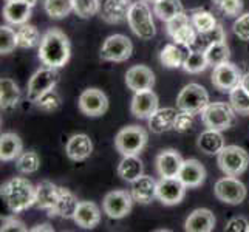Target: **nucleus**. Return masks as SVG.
I'll use <instances>...</instances> for the list:
<instances>
[{
    "instance_id": "nucleus-1",
    "label": "nucleus",
    "mask_w": 249,
    "mask_h": 232,
    "mask_svg": "<svg viewBox=\"0 0 249 232\" xmlns=\"http://www.w3.org/2000/svg\"><path fill=\"white\" fill-rule=\"evenodd\" d=\"M70 40H68L67 34L61 30L53 28L42 36L39 45V59L47 67L61 68L70 61Z\"/></svg>"
},
{
    "instance_id": "nucleus-2",
    "label": "nucleus",
    "mask_w": 249,
    "mask_h": 232,
    "mask_svg": "<svg viewBox=\"0 0 249 232\" xmlns=\"http://www.w3.org/2000/svg\"><path fill=\"white\" fill-rule=\"evenodd\" d=\"M2 196L11 212L19 214L36 203V187L27 178L14 177L2 186Z\"/></svg>"
},
{
    "instance_id": "nucleus-3",
    "label": "nucleus",
    "mask_w": 249,
    "mask_h": 232,
    "mask_svg": "<svg viewBox=\"0 0 249 232\" xmlns=\"http://www.w3.org/2000/svg\"><path fill=\"white\" fill-rule=\"evenodd\" d=\"M128 27L130 30L142 40H150L152 37H155L157 30L155 23L152 19V11L147 5V2L140 0V2H133L130 6L127 17Z\"/></svg>"
},
{
    "instance_id": "nucleus-4",
    "label": "nucleus",
    "mask_w": 249,
    "mask_h": 232,
    "mask_svg": "<svg viewBox=\"0 0 249 232\" xmlns=\"http://www.w3.org/2000/svg\"><path fill=\"white\" fill-rule=\"evenodd\" d=\"M201 121L208 128L223 132L234 125L235 111L226 102H209L201 111Z\"/></svg>"
},
{
    "instance_id": "nucleus-5",
    "label": "nucleus",
    "mask_w": 249,
    "mask_h": 232,
    "mask_svg": "<svg viewBox=\"0 0 249 232\" xmlns=\"http://www.w3.org/2000/svg\"><path fill=\"white\" fill-rule=\"evenodd\" d=\"M147 144V132L140 125H128L118 132L115 138L116 150L127 157V155H138Z\"/></svg>"
},
{
    "instance_id": "nucleus-6",
    "label": "nucleus",
    "mask_w": 249,
    "mask_h": 232,
    "mask_svg": "<svg viewBox=\"0 0 249 232\" xmlns=\"http://www.w3.org/2000/svg\"><path fill=\"white\" fill-rule=\"evenodd\" d=\"M218 166L225 175L238 177L249 166V155L238 145H225L218 153Z\"/></svg>"
},
{
    "instance_id": "nucleus-7",
    "label": "nucleus",
    "mask_w": 249,
    "mask_h": 232,
    "mask_svg": "<svg viewBox=\"0 0 249 232\" xmlns=\"http://www.w3.org/2000/svg\"><path fill=\"white\" fill-rule=\"evenodd\" d=\"M166 30L175 44L181 45L184 48H194L196 34L198 33H196L189 14L181 13L177 17H174L172 20L166 22Z\"/></svg>"
},
{
    "instance_id": "nucleus-8",
    "label": "nucleus",
    "mask_w": 249,
    "mask_h": 232,
    "mask_svg": "<svg viewBox=\"0 0 249 232\" xmlns=\"http://www.w3.org/2000/svg\"><path fill=\"white\" fill-rule=\"evenodd\" d=\"M209 104V93L200 84H187L186 87L179 91L177 98V107L179 110L191 111L196 115L208 107Z\"/></svg>"
},
{
    "instance_id": "nucleus-9",
    "label": "nucleus",
    "mask_w": 249,
    "mask_h": 232,
    "mask_svg": "<svg viewBox=\"0 0 249 232\" xmlns=\"http://www.w3.org/2000/svg\"><path fill=\"white\" fill-rule=\"evenodd\" d=\"M133 53L130 39L124 34H111L101 47V57L108 62H124Z\"/></svg>"
},
{
    "instance_id": "nucleus-10",
    "label": "nucleus",
    "mask_w": 249,
    "mask_h": 232,
    "mask_svg": "<svg viewBox=\"0 0 249 232\" xmlns=\"http://www.w3.org/2000/svg\"><path fill=\"white\" fill-rule=\"evenodd\" d=\"M213 192H215V196L220 201L232 206L243 203L246 198V186L237 177L226 175L220 178L215 183Z\"/></svg>"
},
{
    "instance_id": "nucleus-11",
    "label": "nucleus",
    "mask_w": 249,
    "mask_h": 232,
    "mask_svg": "<svg viewBox=\"0 0 249 232\" xmlns=\"http://www.w3.org/2000/svg\"><path fill=\"white\" fill-rule=\"evenodd\" d=\"M57 81H59L57 68H51L47 65L44 68H39V70L31 76V79L28 82V99L34 102L44 93L53 90L56 87Z\"/></svg>"
},
{
    "instance_id": "nucleus-12",
    "label": "nucleus",
    "mask_w": 249,
    "mask_h": 232,
    "mask_svg": "<svg viewBox=\"0 0 249 232\" xmlns=\"http://www.w3.org/2000/svg\"><path fill=\"white\" fill-rule=\"evenodd\" d=\"M133 196L132 192L127 191H111L106 195L104 201H102V209L110 218H124L127 217L132 211L133 204Z\"/></svg>"
},
{
    "instance_id": "nucleus-13",
    "label": "nucleus",
    "mask_w": 249,
    "mask_h": 232,
    "mask_svg": "<svg viewBox=\"0 0 249 232\" xmlns=\"http://www.w3.org/2000/svg\"><path fill=\"white\" fill-rule=\"evenodd\" d=\"M242 71L238 67L231 62H223L217 67H213L212 71V84L217 90L223 93H231L242 82Z\"/></svg>"
},
{
    "instance_id": "nucleus-14",
    "label": "nucleus",
    "mask_w": 249,
    "mask_h": 232,
    "mask_svg": "<svg viewBox=\"0 0 249 232\" xmlns=\"http://www.w3.org/2000/svg\"><path fill=\"white\" fill-rule=\"evenodd\" d=\"M108 108V99L106 93L99 89H87L79 96V110L84 115L96 118L102 116Z\"/></svg>"
},
{
    "instance_id": "nucleus-15",
    "label": "nucleus",
    "mask_w": 249,
    "mask_h": 232,
    "mask_svg": "<svg viewBox=\"0 0 249 232\" xmlns=\"http://www.w3.org/2000/svg\"><path fill=\"white\" fill-rule=\"evenodd\" d=\"M186 186L178 177L161 178L157 186V198L166 206H175L181 203L186 195Z\"/></svg>"
},
{
    "instance_id": "nucleus-16",
    "label": "nucleus",
    "mask_w": 249,
    "mask_h": 232,
    "mask_svg": "<svg viewBox=\"0 0 249 232\" xmlns=\"http://www.w3.org/2000/svg\"><path fill=\"white\" fill-rule=\"evenodd\" d=\"M37 2L39 0H14V2H6L3 8L5 20L10 25H14V27L27 23L31 17L33 8L36 6Z\"/></svg>"
},
{
    "instance_id": "nucleus-17",
    "label": "nucleus",
    "mask_w": 249,
    "mask_h": 232,
    "mask_svg": "<svg viewBox=\"0 0 249 232\" xmlns=\"http://www.w3.org/2000/svg\"><path fill=\"white\" fill-rule=\"evenodd\" d=\"M158 110V96L152 89L135 91L132 98V113L140 119H149Z\"/></svg>"
},
{
    "instance_id": "nucleus-18",
    "label": "nucleus",
    "mask_w": 249,
    "mask_h": 232,
    "mask_svg": "<svg viewBox=\"0 0 249 232\" xmlns=\"http://www.w3.org/2000/svg\"><path fill=\"white\" fill-rule=\"evenodd\" d=\"M125 84L133 91L149 90L155 85V74L145 65H133L125 73Z\"/></svg>"
},
{
    "instance_id": "nucleus-19",
    "label": "nucleus",
    "mask_w": 249,
    "mask_h": 232,
    "mask_svg": "<svg viewBox=\"0 0 249 232\" xmlns=\"http://www.w3.org/2000/svg\"><path fill=\"white\" fill-rule=\"evenodd\" d=\"M183 158L177 150L167 149L162 150L157 157V170L161 178H175L178 177L183 166Z\"/></svg>"
},
{
    "instance_id": "nucleus-20",
    "label": "nucleus",
    "mask_w": 249,
    "mask_h": 232,
    "mask_svg": "<svg viewBox=\"0 0 249 232\" xmlns=\"http://www.w3.org/2000/svg\"><path fill=\"white\" fill-rule=\"evenodd\" d=\"M133 2L130 0H104L101 5V17L107 23H123L127 20Z\"/></svg>"
},
{
    "instance_id": "nucleus-21",
    "label": "nucleus",
    "mask_w": 249,
    "mask_h": 232,
    "mask_svg": "<svg viewBox=\"0 0 249 232\" xmlns=\"http://www.w3.org/2000/svg\"><path fill=\"white\" fill-rule=\"evenodd\" d=\"M178 178L181 179V183L187 187H198L204 183L206 179V169L198 160H184L181 170H179Z\"/></svg>"
},
{
    "instance_id": "nucleus-22",
    "label": "nucleus",
    "mask_w": 249,
    "mask_h": 232,
    "mask_svg": "<svg viewBox=\"0 0 249 232\" xmlns=\"http://www.w3.org/2000/svg\"><path fill=\"white\" fill-rule=\"evenodd\" d=\"M157 186L158 181H155L149 175H141L138 179L132 183V196L135 201L140 204H149L157 198Z\"/></svg>"
},
{
    "instance_id": "nucleus-23",
    "label": "nucleus",
    "mask_w": 249,
    "mask_h": 232,
    "mask_svg": "<svg viewBox=\"0 0 249 232\" xmlns=\"http://www.w3.org/2000/svg\"><path fill=\"white\" fill-rule=\"evenodd\" d=\"M73 220L76 225L84 229L96 228L101 221V211L98 208V204L93 201H79Z\"/></svg>"
},
{
    "instance_id": "nucleus-24",
    "label": "nucleus",
    "mask_w": 249,
    "mask_h": 232,
    "mask_svg": "<svg viewBox=\"0 0 249 232\" xmlns=\"http://www.w3.org/2000/svg\"><path fill=\"white\" fill-rule=\"evenodd\" d=\"M59 194H61V187L54 183L40 181L36 186V203H34V206L42 211L51 212L59 200Z\"/></svg>"
},
{
    "instance_id": "nucleus-25",
    "label": "nucleus",
    "mask_w": 249,
    "mask_h": 232,
    "mask_svg": "<svg viewBox=\"0 0 249 232\" xmlns=\"http://www.w3.org/2000/svg\"><path fill=\"white\" fill-rule=\"evenodd\" d=\"M65 152H67V157L71 161L87 160L93 152V143L90 140V136L84 133L73 135L65 145Z\"/></svg>"
},
{
    "instance_id": "nucleus-26",
    "label": "nucleus",
    "mask_w": 249,
    "mask_h": 232,
    "mask_svg": "<svg viewBox=\"0 0 249 232\" xmlns=\"http://www.w3.org/2000/svg\"><path fill=\"white\" fill-rule=\"evenodd\" d=\"M215 228V217L209 209H195L186 218L184 229L189 232H211Z\"/></svg>"
},
{
    "instance_id": "nucleus-27",
    "label": "nucleus",
    "mask_w": 249,
    "mask_h": 232,
    "mask_svg": "<svg viewBox=\"0 0 249 232\" xmlns=\"http://www.w3.org/2000/svg\"><path fill=\"white\" fill-rule=\"evenodd\" d=\"M177 115H178V111L172 107L158 108L155 113L149 118V128L157 135L174 130Z\"/></svg>"
},
{
    "instance_id": "nucleus-28",
    "label": "nucleus",
    "mask_w": 249,
    "mask_h": 232,
    "mask_svg": "<svg viewBox=\"0 0 249 232\" xmlns=\"http://www.w3.org/2000/svg\"><path fill=\"white\" fill-rule=\"evenodd\" d=\"M78 204H79V201L76 198V195L71 191H68V189L61 187L59 200L53 208V211L48 212V215L50 217H61V218H73L76 209H78Z\"/></svg>"
},
{
    "instance_id": "nucleus-29",
    "label": "nucleus",
    "mask_w": 249,
    "mask_h": 232,
    "mask_svg": "<svg viewBox=\"0 0 249 232\" xmlns=\"http://www.w3.org/2000/svg\"><path fill=\"white\" fill-rule=\"evenodd\" d=\"M196 145L206 155H218L225 147V138H223L221 132L208 128L198 136Z\"/></svg>"
},
{
    "instance_id": "nucleus-30",
    "label": "nucleus",
    "mask_w": 249,
    "mask_h": 232,
    "mask_svg": "<svg viewBox=\"0 0 249 232\" xmlns=\"http://www.w3.org/2000/svg\"><path fill=\"white\" fill-rule=\"evenodd\" d=\"M23 144L22 140L16 133H3L0 136V160L2 161H13L22 155Z\"/></svg>"
},
{
    "instance_id": "nucleus-31",
    "label": "nucleus",
    "mask_w": 249,
    "mask_h": 232,
    "mask_svg": "<svg viewBox=\"0 0 249 232\" xmlns=\"http://www.w3.org/2000/svg\"><path fill=\"white\" fill-rule=\"evenodd\" d=\"M142 161L138 158V155H127L121 160L118 166V175L121 177L124 181L133 183L135 179H138L142 175Z\"/></svg>"
},
{
    "instance_id": "nucleus-32",
    "label": "nucleus",
    "mask_w": 249,
    "mask_h": 232,
    "mask_svg": "<svg viewBox=\"0 0 249 232\" xmlns=\"http://www.w3.org/2000/svg\"><path fill=\"white\" fill-rule=\"evenodd\" d=\"M20 99V90L17 84L10 77H2L0 81V107L2 110H10L17 106Z\"/></svg>"
},
{
    "instance_id": "nucleus-33",
    "label": "nucleus",
    "mask_w": 249,
    "mask_h": 232,
    "mask_svg": "<svg viewBox=\"0 0 249 232\" xmlns=\"http://www.w3.org/2000/svg\"><path fill=\"white\" fill-rule=\"evenodd\" d=\"M153 13L162 22H169L178 14L184 13L181 0H157L153 3Z\"/></svg>"
},
{
    "instance_id": "nucleus-34",
    "label": "nucleus",
    "mask_w": 249,
    "mask_h": 232,
    "mask_svg": "<svg viewBox=\"0 0 249 232\" xmlns=\"http://www.w3.org/2000/svg\"><path fill=\"white\" fill-rule=\"evenodd\" d=\"M184 47L178 45V44H167L164 48L161 50L160 53V61L161 64L167 67V68H179L183 67L184 61H186V56L184 51H183Z\"/></svg>"
},
{
    "instance_id": "nucleus-35",
    "label": "nucleus",
    "mask_w": 249,
    "mask_h": 232,
    "mask_svg": "<svg viewBox=\"0 0 249 232\" xmlns=\"http://www.w3.org/2000/svg\"><path fill=\"white\" fill-rule=\"evenodd\" d=\"M17 31V45L20 48H34L40 45V33L34 25L23 23L16 28Z\"/></svg>"
},
{
    "instance_id": "nucleus-36",
    "label": "nucleus",
    "mask_w": 249,
    "mask_h": 232,
    "mask_svg": "<svg viewBox=\"0 0 249 232\" xmlns=\"http://www.w3.org/2000/svg\"><path fill=\"white\" fill-rule=\"evenodd\" d=\"M209 62L208 57H206V53L203 50H196V48H191V51L186 56V61L183 64V68L187 73L192 74H198L201 71H204L208 68Z\"/></svg>"
},
{
    "instance_id": "nucleus-37",
    "label": "nucleus",
    "mask_w": 249,
    "mask_h": 232,
    "mask_svg": "<svg viewBox=\"0 0 249 232\" xmlns=\"http://www.w3.org/2000/svg\"><path fill=\"white\" fill-rule=\"evenodd\" d=\"M204 53H206V57H208L209 65H212V67H217L223 62H228L229 56H231V51H229L226 40H220V42H215V44L209 45L204 50Z\"/></svg>"
},
{
    "instance_id": "nucleus-38",
    "label": "nucleus",
    "mask_w": 249,
    "mask_h": 232,
    "mask_svg": "<svg viewBox=\"0 0 249 232\" xmlns=\"http://www.w3.org/2000/svg\"><path fill=\"white\" fill-rule=\"evenodd\" d=\"M189 16H191V20L194 23L196 33L211 31L218 25V22H217L215 17H213V14L209 13V11H206V10H194Z\"/></svg>"
},
{
    "instance_id": "nucleus-39",
    "label": "nucleus",
    "mask_w": 249,
    "mask_h": 232,
    "mask_svg": "<svg viewBox=\"0 0 249 232\" xmlns=\"http://www.w3.org/2000/svg\"><path fill=\"white\" fill-rule=\"evenodd\" d=\"M229 104L234 108L235 113L249 116V93L242 85H238L229 93Z\"/></svg>"
},
{
    "instance_id": "nucleus-40",
    "label": "nucleus",
    "mask_w": 249,
    "mask_h": 232,
    "mask_svg": "<svg viewBox=\"0 0 249 232\" xmlns=\"http://www.w3.org/2000/svg\"><path fill=\"white\" fill-rule=\"evenodd\" d=\"M44 8L51 19H64L73 11V0H45Z\"/></svg>"
},
{
    "instance_id": "nucleus-41",
    "label": "nucleus",
    "mask_w": 249,
    "mask_h": 232,
    "mask_svg": "<svg viewBox=\"0 0 249 232\" xmlns=\"http://www.w3.org/2000/svg\"><path fill=\"white\" fill-rule=\"evenodd\" d=\"M220 40H226V34H225V30H223V27L218 23L217 27L213 28V30H211V31L196 34V40H195L194 48L204 51L209 45L215 44V42H220Z\"/></svg>"
},
{
    "instance_id": "nucleus-42",
    "label": "nucleus",
    "mask_w": 249,
    "mask_h": 232,
    "mask_svg": "<svg viewBox=\"0 0 249 232\" xmlns=\"http://www.w3.org/2000/svg\"><path fill=\"white\" fill-rule=\"evenodd\" d=\"M40 167V158L36 152H22V155L16 160V169L23 175H30L37 172Z\"/></svg>"
},
{
    "instance_id": "nucleus-43",
    "label": "nucleus",
    "mask_w": 249,
    "mask_h": 232,
    "mask_svg": "<svg viewBox=\"0 0 249 232\" xmlns=\"http://www.w3.org/2000/svg\"><path fill=\"white\" fill-rule=\"evenodd\" d=\"M34 106H36L39 110L45 111V113H53V111L61 108L62 101H61V96L57 94V91H54V89H53V90L44 93L40 98L34 101Z\"/></svg>"
},
{
    "instance_id": "nucleus-44",
    "label": "nucleus",
    "mask_w": 249,
    "mask_h": 232,
    "mask_svg": "<svg viewBox=\"0 0 249 232\" xmlns=\"http://www.w3.org/2000/svg\"><path fill=\"white\" fill-rule=\"evenodd\" d=\"M73 11L81 19H90L101 13V2L99 0H73Z\"/></svg>"
},
{
    "instance_id": "nucleus-45",
    "label": "nucleus",
    "mask_w": 249,
    "mask_h": 232,
    "mask_svg": "<svg viewBox=\"0 0 249 232\" xmlns=\"http://www.w3.org/2000/svg\"><path fill=\"white\" fill-rule=\"evenodd\" d=\"M16 47H19L17 45V31L10 25H2L0 27V53L10 54Z\"/></svg>"
},
{
    "instance_id": "nucleus-46",
    "label": "nucleus",
    "mask_w": 249,
    "mask_h": 232,
    "mask_svg": "<svg viewBox=\"0 0 249 232\" xmlns=\"http://www.w3.org/2000/svg\"><path fill=\"white\" fill-rule=\"evenodd\" d=\"M195 124V119H194V113L191 111H186V110H179L178 115L175 118V125H174V130L178 133H186V132H191L194 128Z\"/></svg>"
},
{
    "instance_id": "nucleus-47",
    "label": "nucleus",
    "mask_w": 249,
    "mask_h": 232,
    "mask_svg": "<svg viewBox=\"0 0 249 232\" xmlns=\"http://www.w3.org/2000/svg\"><path fill=\"white\" fill-rule=\"evenodd\" d=\"M232 31L240 40H249V13L240 14L232 25Z\"/></svg>"
},
{
    "instance_id": "nucleus-48",
    "label": "nucleus",
    "mask_w": 249,
    "mask_h": 232,
    "mask_svg": "<svg viewBox=\"0 0 249 232\" xmlns=\"http://www.w3.org/2000/svg\"><path fill=\"white\" fill-rule=\"evenodd\" d=\"M218 10L228 16V17H234V16H240L243 11V2L242 0H221V2L217 5Z\"/></svg>"
},
{
    "instance_id": "nucleus-49",
    "label": "nucleus",
    "mask_w": 249,
    "mask_h": 232,
    "mask_svg": "<svg viewBox=\"0 0 249 232\" xmlns=\"http://www.w3.org/2000/svg\"><path fill=\"white\" fill-rule=\"evenodd\" d=\"M0 231H11V232H25L27 231V228H25V225L20 221V220H17L16 217H5L2 218V228H0Z\"/></svg>"
},
{
    "instance_id": "nucleus-50",
    "label": "nucleus",
    "mask_w": 249,
    "mask_h": 232,
    "mask_svg": "<svg viewBox=\"0 0 249 232\" xmlns=\"http://www.w3.org/2000/svg\"><path fill=\"white\" fill-rule=\"evenodd\" d=\"M248 228H249V223L245 218L235 217L228 223L225 231H228V232H248Z\"/></svg>"
},
{
    "instance_id": "nucleus-51",
    "label": "nucleus",
    "mask_w": 249,
    "mask_h": 232,
    "mask_svg": "<svg viewBox=\"0 0 249 232\" xmlns=\"http://www.w3.org/2000/svg\"><path fill=\"white\" fill-rule=\"evenodd\" d=\"M31 231H33V232H39V231H48V232H51V231H54V229L51 228L50 225H47V223H44V225H37V226H34Z\"/></svg>"
},
{
    "instance_id": "nucleus-52",
    "label": "nucleus",
    "mask_w": 249,
    "mask_h": 232,
    "mask_svg": "<svg viewBox=\"0 0 249 232\" xmlns=\"http://www.w3.org/2000/svg\"><path fill=\"white\" fill-rule=\"evenodd\" d=\"M240 85L249 93V73H245L243 77H242V82H240Z\"/></svg>"
},
{
    "instance_id": "nucleus-53",
    "label": "nucleus",
    "mask_w": 249,
    "mask_h": 232,
    "mask_svg": "<svg viewBox=\"0 0 249 232\" xmlns=\"http://www.w3.org/2000/svg\"><path fill=\"white\" fill-rule=\"evenodd\" d=\"M144 2H147V3H155L157 0H144Z\"/></svg>"
},
{
    "instance_id": "nucleus-54",
    "label": "nucleus",
    "mask_w": 249,
    "mask_h": 232,
    "mask_svg": "<svg viewBox=\"0 0 249 232\" xmlns=\"http://www.w3.org/2000/svg\"><path fill=\"white\" fill-rule=\"evenodd\" d=\"M221 2V0H213V3H215V5H218Z\"/></svg>"
},
{
    "instance_id": "nucleus-55",
    "label": "nucleus",
    "mask_w": 249,
    "mask_h": 232,
    "mask_svg": "<svg viewBox=\"0 0 249 232\" xmlns=\"http://www.w3.org/2000/svg\"><path fill=\"white\" fill-rule=\"evenodd\" d=\"M6 2H14V0H6Z\"/></svg>"
},
{
    "instance_id": "nucleus-56",
    "label": "nucleus",
    "mask_w": 249,
    "mask_h": 232,
    "mask_svg": "<svg viewBox=\"0 0 249 232\" xmlns=\"http://www.w3.org/2000/svg\"><path fill=\"white\" fill-rule=\"evenodd\" d=\"M40 2H45V0H40Z\"/></svg>"
},
{
    "instance_id": "nucleus-57",
    "label": "nucleus",
    "mask_w": 249,
    "mask_h": 232,
    "mask_svg": "<svg viewBox=\"0 0 249 232\" xmlns=\"http://www.w3.org/2000/svg\"><path fill=\"white\" fill-rule=\"evenodd\" d=\"M248 232H249V228H248Z\"/></svg>"
}]
</instances>
